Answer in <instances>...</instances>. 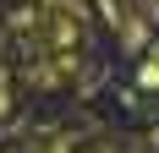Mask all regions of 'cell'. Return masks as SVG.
Here are the masks:
<instances>
[{
    "mask_svg": "<svg viewBox=\"0 0 159 153\" xmlns=\"http://www.w3.org/2000/svg\"><path fill=\"white\" fill-rule=\"evenodd\" d=\"M137 76H143V88H154V93H159V49L148 55L143 66H137Z\"/></svg>",
    "mask_w": 159,
    "mask_h": 153,
    "instance_id": "1",
    "label": "cell"
}]
</instances>
